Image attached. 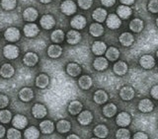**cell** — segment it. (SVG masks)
I'll return each instance as SVG.
<instances>
[{
    "label": "cell",
    "instance_id": "cell-34",
    "mask_svg": "<svg viewBox=\"0 0 158 139\" xmlns=\"http://www.w3.org/2000/svg\"><path fill=\"white\" fill-rule=\"evenodd\" d=\"M71 125L70 122H68L67 121H59L56 123V129L59 133H66L70 130Z\"/></svg>",
    "mask_w": 158,
    "mask_h": 139
},
{
    "label": "cell",
    "instance_id": "cell-36",
    "mask_svg": "<svg viewBox=\"0 0 158 139\" xmlns=\"http://www.w3.org/2000/svg\"><path fill=\"white\" fill-rule=\"evenodd\" d=\"M106 56L109 60L115 61L118 58V56H120V51H118V48L111 47L110 48H108V51H106Z\"/></svg>",
    "mask_w": 158,
    "mask_h": 139
},
{
    "label": "cell",
    "instance_id": "cell-30",
    "mask_svg": "<svg viewBox=\"0 0 158 139\" xmlns=\"http://www.w3.org/2000/svg\"><path fill=\"white\" fill-rule=\"evenodd\" d=\"M49 83V78L46 74H40V75L36 78V85L37 87L44 89L47 88Z\"/></svg>",
    "mask_w": 158,
    "mask_h": 139
},
{
    "label": "cell",
    "instance_id": "cell-51",
    "mask_svg": "<svg viewBox=\"0 0 158 139\" xmlns=\"http://www.w3.org/2000/svg\"><path fill=\"white\" fill-rule=\"evenodd\" d=\"M120 1L123 5H127V6H128V5H131L133 2H135V0H120Z\"/></svg>",
    "mask_w": 158,
    "mask_h": 139
},
{
    "label": "cell",
    "instance_id": "cell-55",
    "mask_svg": "<svg viewBox=\"0 0 158 139\" xmlns=\"http://www.w3.org/2000/svg\"><path fill=\"white\" fill-rule=\"evenodd\" d=\"M156 25H157V27H158V18L156 19Z\"/></svg>",
    "mask_w": 158,
    "mask_h": 139
},
{
    "label": "cell",
    "instance_id": "cell-31",
    "mask_svg": "<svg viewBox=\"0 0 158 139\" xmlns=\"http://www.w3.org/2000/svg\"><path fill=\"white\" fill-rule=\"evenodd\" d=\"M94 101L99 105H102L108 101V94L103 90H98L94 94Z\"/></svg>",
    "mask_w": 158,
    "mask_h": 139
},
{
    "label": "cell",
    "instance_id": "cell-33",
    "mask_svg": "<svg viewBox=\"0 0 158 139\" xmlns=\"http://www.w3.org/2000/svg\"><path fill=\"white\" fill-rule=\"evenodd\" d=\"M78 84L82 89H84V90H88V89L92 86V79L90 76H87V75L81 76L78 80Z\"/></svg>",
    "mask_w": 158,
    "mask_h": 139
},
{
    "label": "cell",
    "instance_id": "cell-35",
    "mask_svg": "<svg viewBox=\"0 0 158 139\" xmlns=\"http://www.w3.org/2000/svg\"><path fill=\"white\" fill-rule=\"evenodd\" d=\"M24 136L25 138H28V139H36V138H39L40 136V131L37 129V127L31 126L25 130Z\"/></svg>",
    "mask_w": 158,
    "mask_h": 139
},
{
    "label": "cell",
    "instance_id": "cell-45",
    "mask_svg": "<svg viewBox=\"0 0 158 139\" xmlns=\"http://www.w3.org/2000/svg\"><path fill=\"white\" fill-rule=\"evenodd\" d=\"M93 4V0H78V5L79 7L83 10L89 9Z\"/></svg>",
    "mask_w": 158,
    "mask_h": 139
},
{
    "label": "cell",
    "instance_id": "cell-8",
    "mask_svg": "<svg viewBox=\"0 0 158 139\" xmlns=\"http://www.w3.org/2000/svg\"><path fill=\"white\" fill-rule=\"evenodd\" d=\"M47 108L44 105H41V104H36L33 108H32V113L33 116L36 118H43L47 116Z\"/></svg>",
    "mask_w": 158,
    "mask_h": 139
},
{
    "label": "cell",
    "instance_id": "cell-3",
    "mask_svg": "<svg viewBox=\"0 0 158 139\" xmlns=\"http://www.w3.org/2000/svg\"><path fill=\"white\" fill-rule=\"evenodd\" d=\"M4 37L7 39L8 42H17L18 39L21 37V34H20V31L17 28H8L4 33Z\"/></svg>",
    "mask_w": 158,
    "mask_h": 139
},
{
    "label": "cell",
    "instance_id": "cell-16",
    "mask_svg": "<svg viewBox=\"0 0 158 139\" xmlns=\"http://www.w3.org/2000/svg\"><path fill=\"white\" fill-rule=\"evenodd\" d=\"M92 120H93V116L89 111H84L79 113L78 121L79 123H81L82 125H88L89 123L92 121Z\"/></svg>",
    "mask_w": 158,
    "mask_h": 139
},
{
    "label": "cell",
    "instance_id": "cell-26",
    "mask_svg": "<svg viewBox=\"0 0 158 139\" xmlns=\"http://www.w3.org/2000/svg\"><path fill=\"white\" fill-rule=\"evenodd\" d=\"M66 72L68 73V75H70L72 77H76L81 73V67L77 63H73V62L69 63L66 67Z\"/></svg>",
    "mask_w": 158,
    "mask_h": 139
},
{
    "label": "cell",
    "instance_id": "cell-52",
    "mask_svg": "<svg viewBox=\"0 0 158 139\" xmlns=\"http://www.w3.org/2000/svg\"><path fill=\"white\" fill-rule=\"evenodd\" d=\"M5 134V128L3 125H0V138H2Z\"/></svg>",
    "mask_w": 158,
    "mask_h": 139
},
{
    "label": "cell",
    "instance_id": "cell-22",
    "mask_svg": "<svg viewBox=\"0 0 158 139\" xmlns=\"http://www.w3.org/2000/svg\"><path fill=\"white\" fill-rule=\"evenodd\" d=\"M62 52L61 47H59L58 44H52L48 48V54L49 57L52 58H57L60 56V54Z\"/></svg>",
    "mask_w": 158,
    "mask_h": 139
},
{
    "label": "cell",
    "instance_id": "cell-2",
    "mask_svg": "<svg viewBox=\"0 0 158 139\" xmlns=\"http://www.w3.org/2000/svg\"><path fill=\"white\" fill-rule=\"evenodd\" d=\"M60 10L63 14L67 15H72L76 12V4L74 3L72 0H65V1H63L60 5Z\"/></svg>",
    "mask_w": 158,
    "mask_h": 139
},
{
    "label": "cell",
    "instance_id": "cell-29",
    "mask_svg": "<svg viewBox=\"0 0 158 139\" xmlns=\"http://www.w3.org/2000/svg\"><path fill=\"white\" fill-rule=\"evenodd\" d=\"M89 32L93 37H101L104 33V28L100 23H94L90 26Z\"/></svg>",
    "mask_w": 158,
    "mask_h": 139
},
{
    "label": "cell",
    "instance_id": "cell-9",
    "mask_svg": "<svg viewBox=\"0 0 158 139\" xmlns=\"http://www.w3.org/2000/svg\"><path fill=\"white\" fill-rule=\"evenodd\" d=\"M23 18L27 22H35L38 19V11L33 7H29L24 11Z\"/></svg>",
    "mask_w": 158,
    "mask_h": 139
},
{
    "label": "cell",
    "instance_id": "cell-40",
    "mask_svg": "<svg viewBox=\"0 0 158 139\" xmlns=\"http://www.w3.org/2000/svg\"><path fill=\"white\" fill-rule=\"evenodd\" d=\"M51 39H52V41L56 43H61L64 39V33L61 31V30H56V31H53L52 33Z\"/></svg>",
    "mask_w": 158,
    "mask_h": 139
},
{
    "label": "cell",
    "instance_id": "cell-50",
    "mask_svg": "<svg viewBox=\"0 0 158 139\" xmlns=\"http://www.w3.org/2000/svg\"><path fill=\"white\" fill-rule=\"evenodd\" d=\"M133 138H135V139H147L148 136L143 132H137L133 135Z\"/></svg>",
    "mask_w": 158,
    "mask_h": 139
},
{
    "label": "cell",
    "instance_id": "cell-14",
    "mask_svg": "<svg viewBox=\"0 0 158 139\" xmlns=\"http://www.w3.org/2000/svg\"><path fill=\"white\" fill-rule=\"evenodd\" d=\"M120 96L123 101H130L135 97V91H133V89L131 87L125 86L121 89Z\"/></svg>",
    "mask_w": 158,
    "mask_h": 139
},
{
    "label": "cell",
    "instance_id": "cell-17",
    "mask_svg": "<svg viewBox=\"0 0 158 139\" xmlns=\"http://www.w3.org/2000/svg\"><path fill=\"white\" fill-rule=\"evenodd\" d=\"M66 39H67V43L70 44H76L80 42L81 39V35L79 34L76 30H71L69 31L66 35Z\"/></svg>",
    "mask_w": 158,
    "mask_h": 139
},
{
    "label": "cell",
    "instance_id": "cell-46",
    "mask_svg": "<svg viewBox=\"0 0 158 139\" xmlns=\"http://www.w3.org/2000/svg\"><path fill=\"white\" fill-rule=\"evenodd\" d=\"M147 8L152 13H158V0H150Z\"/></svg>",
    "mask_w": 158,
    "mask_h": 139
},
{
    "label": "cell",
    "instance_id": "cell-27",
    "mask_svg": "<svg viewBox=\"0 0 158 139\" xmlns=\"http://www.w3.org/2000/svg\"><path fill=\"white\" fill-rule=\"evenodd\" d=\"M118 16L122 19H127L131 15V9L127 5H121L117 9Z\"/></svg>",
    "mask_w": 158,
    "mask_h": 139
},
{
    "label": "cell",
    "instance_id": "cell-56",
    "mask_svg": "<svg viewBox=\"0 0 158 139\" xmlns=\"http://www.w3.org/2000/svg\"><path fill=\"white\" fill-rule=\"evenodd\" d=\"M156 55H157V57H158V51H157V52H156Z\"/></svg>",
    "mask_w": 158,
    "mask_h": 139
},
{
    "label": "cell",
    "instance_id": "cell-4",
    "mask_svg": "<svg viewBox=\"0 0 158 139\" xmlns=\"http://www.w3.org/2000/svg\"><path fill=\"white\" fill-rule=\"evenodd\" d=\"M131 121V116L128 115L127 112H120L118 115L117 118H116V122L118 126H122V127H126L127 125H130V123Z\"/></svg>",
    "mask_w": 158,
    "mask_h": 139
},
{
    "label": "cell",
    "instance_id": "cell-18",
    "mask_svg": "<svg viewBox=\"0 0 158 139\" xmlns=\"http://www.w3.org/2000/svg\"><path fill=\"white\" fill-rule=\"evenodd\" d=\"M14 68L11 64H8V63H5L1 66L0 68V74L3 78H11L14 75Z\"/></svg>",
    "mask_w": 158,
    "mask_h": 139
},
{
    "label": "cell",
    "instance_id": "cell-43",
    "mask_svg": "<svg viewBox=\"0 0 158 139\" xmlns=\"http://www.w3.org/2000/svg\"><path fill=\"white\" fill-rule=\"evenodd\" d=\"M116 137L120 139H128L131 137V133L126 128H121L116 133Z\"/></svg>",
    "mask_w": 158,
    "mask_h": 139
},
{
    "label": "cell",
    "instance_id": "cell-49",
    "mask_svg": "<svg viewBox=\"0 0 158 139\" xmlns=\"http://www.w3.org/2000/svg\"><path fill=\"white\" fill-rule=\"evenodd\" d=\"M102 4L106 7H111L116 3V0H101Z\"/></svg>",
    "mask_w": 158,
    "mask_h": 139
},
{
    "label": "cell",
    "instance_id": "cell-5",
    "mask_svg": "<svg viewBox=\"0 0 158 139\" xmlns=\"http://www.w3.org/2000/svg\"><path fill=\"white\" fill-rule=\"evenodd\" d=\"M40 23H41L42 28H44V30H51L56 25V20H54L52 15H44L41 18Z\"/></svg>",
    "mask_w": 158,
    "mask_h": 139
},
{
    "label": "cell",
    "instance_id": "cell-38",
    "mask_svg": "<svg viewBox=\"0 0 158 139\" xmlns=\"http://www.w3.org/2000/svg\"><path fill=\"white\" fill-rule=\"evenodd\" d=\"M117 112V107L114 104H108L103 108V113L107 117H112L116 115Z\"/></svg>",
    "mask_w": 158,
    "mask_h": 139
},
{
    "label": "cell",
    "instance_id": "cell-15",
    "mask_svg": "<svg viewBox=\"0 0 158 139\" xmlns=\"http://www.w3.org/2000/svg\"><path fill=\"white\" fill-rule=\"evenodd\" d=\"M92 51L96 55H102L107 51V46L103 42H95L92 44Z\"/></svg>",
    "mask_w": 158,
    "mask_h": 139
},
{
    "label": "cell",
    "instance_id": "cell-54",
    "mask_svg": "<svg viewBox=\"0 0 158 139\" xmlns=\"http://www.w3.org/2000/svg\"><path fill=\"white\" fill-rule=\"evenodd\" d=\"M40 1H41L42 3H44V4H47V3H49L52 1V0H40Z\"/></svg>",
    "mask_w": 158,
    "mask_h": 139
},
{
    "label": "cell",
    "instance_id": "cell-44",
    "mask_svg": "<svg viewBox=\"0 0 158 139\" xmlns=\"http://www.w3.org/2000/svg\"><path fill=\"white\" fill-rule=\"evenodd\" d=\"M7 138L9 139H19L21 138V132L16 128H10L7 132Z\"/></svg>",
    "mask_w": 158,
    "mask_h": 139
},
{
    "label": "cell",
    "instance_id": "cell-47",
    "mask_svg": "<svg viewBox=\"0 0 158 139\" xmlns=\"http://www.w3.org/2000/svg\"><path fill=\"white\" fill-rule=\"evenodd\" d=\"M9 100L5 95H0V108H4L8 106Z\"/></svg>",
    "mask_w": 158,
    "mask_h": 139
},
{
    "label": "cell",
    "instance_id": "cell-25",
    "mask_svg": "<svg viewBox=\"0 0 158 139\" xmlns=\"http://www.w3.org/2000/svg\"><path fill=\"white\" fill-rule=\"evenodd\" d=\"M135 42V38L131 33H123L120 36V43L123 47H130Z\"/></svg>",
    "mask_w": 158,
    "mask_h": 139
},
{
    "label": "cell",
    "instance_id": "cell-6",
    "mask_svg": "<svg viewBox=\"0 0 158 139\" xmlns=\"http://www.w3.org/2000/svg\"><path fill=\"white\" fill-rule=\"evenodd\" d=\"M70 25L75 30H82L86 26V19L81 16V15H77V16L72 18Z\"/></svg>",
    "mask_w": 158,
    "mask_h": 139
},
{
    "label": "cell",
    "instance_id": "cell-21",
    "mask_svg": "<svg viewBox=\"0 0 158 139\" xmlns=\"http://www.w3.org/2000/svg\"><path fill=\"white\" fill-rule=\"evenodd\" d=\"M40 128H41V131L44 133V134H51L54 130V125L51 121H44L40 125Z\"/></svg>",
    "mask_w": 158,
    "mask_h": 139
},
{
    "label": "cell",
    "instance_id": "cell-53",
    "mask_svg": "<svg viewBox=\"0 0 158 139\" xmlns=\"http://www.w3.org/2000/svg\"><path fill=\"white\" fill-rule=\"evenodd\" d=\"M68 139H72V138H75V139H78L79 137L78 136H76L75 134H71V135H69L68 137H67Z\"/></svg>",
    "mask_w": 158,
    "mask_h": 139
},
{
    "label": "cell",
    "instance_id": "cell-28",
    "mask_svg": "<svg viewBox=\"0 0 158 139\" xmlns=\"http://www.w3.org/2000/svg\"><path fill=\"white\" fill-rule=\"evenodd\" d=\"M93 66L96 70L103 71L108 67V60L104 57H97L95 60H94Z\"/></svg>",
    "mask_w": 158,
    "mask_h": 139
},
{
    "label": "cell",
    "instance_id": "cell-32",
    "mask_svg": "<svg viewBox=\"0 0 158 139\" xmlns=\"http://www.w3.org/2000/svg\"><path fill=\"white\" fill-rule=\"evenodd\" d=\"M82 111V104L78 101H73L69 104L68 107V112L71 113V115H78Z\"/></svg>",
    "mask_w": 158,
    "mask_h": 139
},
{
    "label": "cell",
    "instance_id": "cell-1",
    "mask_svg": "<svg viewBox=\"0 0 158 139\" xmlns=\"http://www.w3.org/2000/svg\"><path fill=\"white\" fill-rule=\"evenodd\" d=\"M19 48L14 46V44H7L3 48V54L4 56L8 59H15L19 56Z\"/></svg>",
    "mask_w": 158,
    "mask_h": 139
},
{
    "label": "cell",
    "instance_id": "cell-12",
    "mask_svg": "<svg viewBox=\"0 0 158 139\" xmlns=\"http://www.w3.org/2000/svg\"><path fill=\"white\" fill-rule=\"evenodd\" d=\"M139 63H140L141 67H143L144 69H151L155 65V59L151 55L146 54V55L141 56V58L139 59Z\"/></svg>",
    "mask_w": 158,
    "mask_h": 139
},
{
    "label": "cell",
    "instance_id": "cell-20",
    "mask_svg": "<svg viewBox=\"0 0 158 139\" xmlns=\"http://www.w3.org/2000/svg\"><path fill=\"white\" fill-rule=\"evenodd\" d=\"M34 97V92L32 89L30 88H23L21 91L19 92V98L21 99L23 102H29L31 101Z\"/></svg>",
    "mask_w": 158,
    "mask_h": 139
},
{
    "label": "cell",
    "instance_id": "cell-11",
    "mask_svg": "<svg viewBox=\"0 0 158 139\" xmlns=\"http://www.w3.org/2000/svg\"><path fill=\"white\" fill-rule=\"evenodd\" d=\"M13 126L18 128V129H23L24 127H26L28 125V120L26 117H24L22 115H17L15 116L13 118Z\"/></svg>",
    "mask_w": 158,
    "mask_h": 139
},
{
    "label": "cell",
    "instance_id": "cell-7",
    "mask_svg": "<svg viewBox=\"0 0 158 139\" xmlns=\"http://www.w3.org/2000/svg\"><path fill=\"white\" fill-rule=\"evenodd\" d=\"M39 31H40L39 27L34 23L27 24L26 26L24 27V34H25V36L28 37V38L36 37L37 35L39 34Z\"/></svg>",
    "mask_w": 158,
    "mask_h": 139
},
{
    "label": "cell",
    "instance_id": "cell-19",
    "mask_svg": "<svg viewBox=\"0 0 158 139\" xmlns=\"http://www.w3.org/2000/svg\"><path fill=\"white\" fill-rule=\"evenodd\" d=\"M153 108V103L148 100V99H144V100H141L138 104V108H139V111L142 112H152Z\"/></svg>",
    "mask_w": 158,
    "mask_h": 139
},
{
    "label": "cell",
    "instance_id": "cell-23",
    "mask_svg": "<svg viewBox=\"0 0 158 139\" xmlns=\"http://www.w3.org/2000/svg\"><path fill=\"white\" fill-rule=\"evenodd\" d=\"M114 72L117 75L123 76L127 72V65L125 61H118L115 65H114Z\"/></svg>",
    "mask_w": 158,
    "mask_h": 139
},
{
    "label": "cell",
    "instance_id": "cell-42",
    "mask_svg": "<svg viewBox=\"0 0 158 139\" xmlns=\"http://www.w3.org/2000/svg\"><path fill=\"white\" fill-rule=\"evenodd\" d=\"M12 118V116H11V112L9 111H6V110H3L0 112V121L2 123H8L10 122Z\"/></svg>",
    "mask_w": 158,
    "mask_h": 139
},
{
    "label": "cell",
    "instance_id": "cell-24",
    "mask_svg": "<svg viewBox=\"0 0 158 139\" xmlns=\"http://www.w3.org/2000/svg\"><path fill=\"white\" fill-rule=\"evenodd\" d=\"M92 17L98 23H101V22H104L106 20V18H107V12H106V10H104L102 8H97L95 11L93 12Z\"/></svg>",
    "mask_w": 158,
    "mask_h": 139
},
{
    "label": "cell",
    "instance_id": "cell-13",
    "mask_svg": "<svg viewBox=\"0 0 158 139\" xmlns=\"http://www.w3.org/2000/svg\"><path fill=\"white\" fill-rule=\"evenodd\" d=\"M23 61L27 66L32 67V66H35L37 64V62L39 61V57L35 52H27L26 54H25Z\"/></svg>",
    "mask_w": 158,
    "mask_h": 139
},
{
    "label": "cell",
    "instance_id": "cell-39",
    "mask_svg": "<svg viewBox=\"0 0 158 139\" xmlns=\"http://www.w3.org/2000/svg\"><path fill=\"white\" fill-rule=\"evenodd\" d=\"M94 134L99 138H105L108 135V128L103 125H97L94 129Z\"/></svg>",
    "mask_w": 158,
    "mask_h": 139
},
{
    "label": "cell",
    "instance_id": "cell-48",
    "mask_svg": "<svg viewBox=\"0 0 158 139\" xmlns=\"http://www.w3.org/2000/svg\"><path fill=\"white\" fill-rule=\"evenodd\" d=\"M150 94H151V96L153 98L156 99V100H158V85H155V86L152 87Z\"/></svg>",
    "mask_w": 158,
    "mask_h": 139
},
{
    "label": "cell",
    "instance_id": "cell-37",
    "mask_svg": "<svg viewBox=\"0 0 158 139\" xmlns=\"http://www.w3.org/2000/svg\"><path fill=\"white\" fill-rule=\"evenodd\" d=\"M130 29L135 33H139L143 29V22L140 19H133L130 24Z\"/></svg>",
    "mask_w": 158,
    "mask_h": 139
},
{
    "label": "cell",
    "instance_id": "cell-10",
    "mask_svg": "<svg viewBox=\"0 0 158 139\" xmlns=\"http://www.w3.org/2000/svg\"><path fill=\"white\" fill-rule=\"evenodd\" d=\"M121 19L118 16H117L116 14H111L110 16L107 18V26L108 28H110L112 30H116L118 28H120L121 26Z\"/></svg>",
    "mask_w": 158,
    "mask_h": 139
},
{
    "label": "cell",
    "instance_id": "cell-41",
    "mask_svg": "<svg viewBox=\"0 0 158 139\" xmlns=\"http://www.w3.org/2000/svg\"><path fill=\"white\" fill-rule=\"evenodd\" d=\"M17 6V0H1V7L6 11H11Z\"/></svg>",
    "mask_w": 158,
    "mask_h": 139
}]
</instances>
